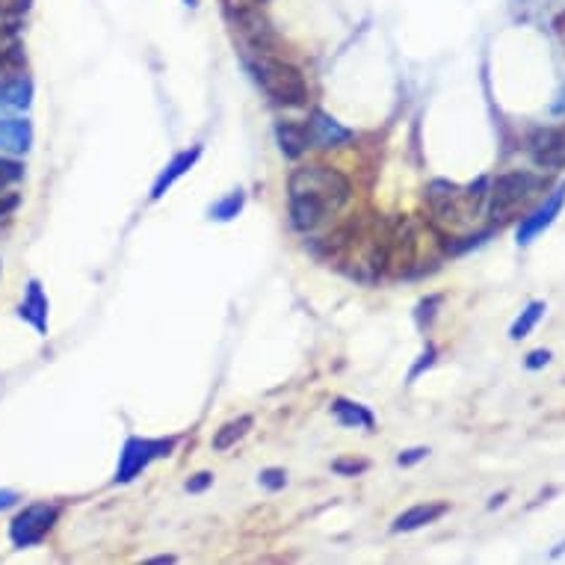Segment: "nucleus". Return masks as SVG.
I'll list each match as a JSON object with an SVG mask.
<instances>
[{
	"label": "nucleus",
	"instance_id": "obj_1",
	"mask_svg": "<svg viewBox=\"0 0 565 565\" xmlns=\"http://www.w3.org/2000/svg\"><path fill=\"white\" fill-rule=\"evenodd\" d=\"M350 178L323 163H308L290 172V223L297 232H315L350 202Z\"/></svg>",
	"mask_w": 565,
	"mask_h": 565
},
{
	"label": "nucleus",
	"instance_id": "obj_2",
	"mask_svg": "<svg viewBox=\"0 0 565 565\" xmlns=\"http://www.w3.org/2000/svg\"><path fill=\"white\" fill-rule=\"evenodd\" d=\"M429 207H433V216L438 223L447 225H465L477 220L482 211V204L489 199V181L480 178L468 186L450 184V181H433L429 184Z\"/></svg>",
	"mask_w": 565,
	"mask_h": 565
},
{
	"label": "nucleus",
	"instance_id": "obj_3",
	"mask_svg": "<svg viewBox=\"0 0 565 565\" xmlns=\"http://www.w3.org/2000/svg\"><path fill=\"white\" fill-rule=\"evenodd\" d=\"M252 72L260 89L269 95V102H276L278 107H302L308 102V84L297 65L258 54V60L252 63Z\"/></svg>",
	"mask_w": 565,
	"mask_h": 565
},
{
	"label": "nucleus",
	"instance_id": "obj_4",
	"mask_svg": "<svg viewBox=\"0 0 565 565\" xmlns=\"http://www.w3.org/2000/svg\"><path fill=\"white\" fill-rule=\"evenodd\" d=\"M542 186H545V178L533 175V172H507V175L494 178V184L489 186L486 211L494 223H507Z\"/></svg>",
	"mask_w": 565,
	"mask_h": 565
},
{
	"label": "nucleus",
	"instance_id": "obj_5",
	"mask_svg": "<svg viewBox=\"0 0 565 565\" xmlns=\"http://www.w3.org/2000/svg\"><path fill=\"white\" fill-rule=\"evenodd\" d=\"M175 450V438H139L130 436L119 454V468H116V482L137 480L139 473L149 471L151 462L167 459Z\"/></svg>",
	"mask_w": 565,
	"mask_h": 565
},
{
	"label": "nucleus",
	"instance_id": "obj_6",
	"mask_svg": "<svg viewBox=\"0 0 565 565\" xmlns=\"http://www.w3.org/2000/svg\"><path fill=\"white\" fill-rule=\"evenodd\" d=\"M60 519V507L56 503H30L28 510L19 512L10 524V539L15 547H33L45 542V536L54 530Z\"/></svg>",
	"mask_w": 565,
	"mask_h": 565
},
{
	"label": "nucleus",
	"instance_id": "obj_7",
	"mask_svg": "<svg viewBox=\"0 0 565 565\" xmlns=\"http://www.w3.org/2000/svg\"><path fill=\"white\" fill-rule=\"evenodd\" d=\"M563 204H565V184H559L554 190V193L547 195L545 202L539 204L533 214L521 220V225H519V246H530V243L536 241L539 234H545V228H551L556 216L563 214Z\"/></svg>",
	"mask_w": 565,
	"mask_h": 565
},
{
	"label": "nucleus",
	"instance_id": "obj_8",
	"mask_svg": "<svg viewBox=\"0 0 565 565\" xmlns=\"http://www.w3.org/2000/svg\"><path fill=\"white\" fill-rule=\"evenodd\" d=\"M530 158L539 169H565V125L536 130L530 139Z\"/></svg>",
	"mask_w": 565,
	"mask_h": 565
},
{
	"label": "nucleus",
	"instance_id": "obj_9",
	"mask_svg": "<svg viewBox=\"0 0 565 565\" xmlns=\"http://www.w3.org/2000/svg\"><path fill=\"white\" fill-rule=\"evenodd\" d=\"M308 134V146L311 149H338L343 142H350L352 130L343 128L341 121H334L329 113L315 110L311 113V119L306 125Z\"/></svg>",
	"mask_w": 565,
	"mask_h": 565
},
{
	"label": "nucleus",
	"instance_id": "obj_10",
	"mask_svg": "<svg viewBox=\"0 0 565 565\" xmlns=\"http://www.w3.org/2000/svg\"><path fill=\"white\" fill-rule=\"evenodd\" d=\"M199 158H202V146H193V149L181 151V154H175V158L169 160L167 167H163V172L158 175V181H154V186H151V199H154V202L163 199L167 190H172V184H175L178 178H184L186 172L199 163Z\"/></svg>",
	"mask_w": 565,
	"mask_h": 565
},
{
	"label": "nucleus",
	"instance_id": "obj_11",
	"mask_svg": "<svg viewBox=\"0 0 565 565\" xmlns=\"http://www.w3.org/2000/svg\"><path fill=\"white\" fill-rule=\"evenodd\" d=\"M447 510H450L447 503H417L412 510L399 512L394 524H391V530L394 533H415V530L427 527V524H436Z\"/></svg>",
	"mask_w": 565,
	"mask_h": 565
},
{
	"label": "nucleus",
	"instance_id": "obj_12",
	"mask_svg": "<svg viewBox=\"0 0 565 565\" xmlns=\"http://www.w3.org/2000/svg\"><path fill=\"white\" fill-rule=\"evenodd\" d=\"M33 142V128L28 119H0V151L24 154Z\"/></svg>",
	"mask_w": 565,
	"mask_h": 565
},
{
	"label": "nucleus",
	"instance_id": "obj_13",
	"mask_svg": "<svg viewBox=\"0 0 565 565\" xmlns=\"http://www.w3.org/2000/svg\"><path fill=\"white\" fill-rule=\"evenodd\" d=\"M276 137H278V149L281 154L290 160L302 158L311 146H308V134H306V125H294V121H281L276 128Z\"/></svg>",
	"mask_w": 565,
	"mask_h": 565
},
{
	"label": "nucleus",
	"instance_id": "obj_14",
	"mask_svg": "<svg viewBox=\"0 0 565 565\" xmlns=\"http://www.w3.org/2000/svg\"><path fill=\"white\" fill-rule=\"evenodd\" d=\"M255 427V417L252 415H241L234 417V420H228V424H223V427L216 429L214 433V450L216 454H225V450H232L237 441H243V438L249 436V429Z\"/></svg>",
	"mask_w": 565,
	"mask_h": 565
},
{
	"label": "nucleus",
	"instance_id": "obj_15",
	"mask_svg": "<svg viewBox=\"0 0 565 565\" xmlns=\"http://www.w3.org/2000/svg\"><path fill=\"white\" fill-rule=\"evenodd\" d=\"M19 315L24 317L28 323H33L36 332H45L47 329V299L45 294H42V288H39V281H30L28 297L21 302Z\"/></svg>",
	"mask_w": 565,
	"mask_h": 565
},
{
	"label": "nucleus",
	"instance_id": "obj_16",
	"mask_svg": "<svg viewBox=\"0 0 565 565\" xmlns=\"http://www.w3.org/2000/svg\"><path fill=\"white\" fill-rule=\"evenodd\" d=\"M332 412H334V417H338V424H341V427H355V429L376 427V420H373L371 412H367L364 406H359V403H350V399H343V397L334 399Z\"/></svg>",
	"mask_w": 565,
	"mask_h": 565
},
{
	"label": "nucleus",
	"instance_id": "obj_17",
	"mask_svg": "<svg viewBox=\"0 0 565 565\" xmlns=\"http://www.w3.org/2000/svg\"><path fill=\"white\" fill-rule=\"evenodd\" d=\"M30 93H33V89H30L28 77L0 81V107H28Z\"/></svg>",
	"mask_w": 565,
	"mask_h": 565
},
{
	"label": "nucleus",
	"instance_id": "obj_18",
	"mask_svg": "<svg viewBox=\"0 0 565 565\" xmlns=\"http://www.w3.org/2000/svg\"><path fill=\"white\" fill-rule=\"evenodd\" d=\"M545 302H530L524 311H521L519 317H515V323L510 326V338L512 341H521V338H527L533 329H536V323L545 317Z\"/></svg>",
	"mask_w": 565,
	"mask_h": 565
},
{
	"label": "nucleus",
	"instance_id": "obj_19",
	"mask_svg": "<svg viewBox=\"0 0 565 565\" xmlns=\"http://www.w3.org/2000/svg\"><path fill=\"white\" fill-rule=\"evenodd\" d=\"M241 207H243V193L241 190H237V193H232V195H225L223 202H216L214 207H211V216H214V220H234V216L241 214Z\"/></svg>",
	"mask_w": 565,
	"mask_h": 565
},
{
	"label": "nucleus",
	"instance_id": "obj_20",
	"mask_svg": "<svg viewBox=\"0 0 565 565\" xmlns=\"http://www.w3.org/2000/svg\"><path fill=\"white\" fill-rule=\"evenodd\" d=\"M24 10H28V0H0V30L15 28V21Z\"/></svg>",
	"mask_w": 565,
	"mask_h": 565
},
{
	"label": "nucleus",
	"instance_id": "obj_21",
	"mask_svg": "<svg viewBox=\"0 0 565 565\" xmlns=\"http://www.w3.org/2000/svg\"><path fill=\"white\" fill-rule=\"evenodd\" d=\"M21 178H24V169H21V163L0 158V195H3V190H7V186L19 184Z\"/></svg>",
	"mask_w": 565,
	"mask_h": 565
},
{
	"label": "nucleus",
	"instance_id": "obj_22",
	"mask_svg": "<svg viewBox=\"0 0 565 565\" xmlns=\"http://www.w3.org/2000/svg\"><path fill=\"white\" fill-rule=\"evenodd\" d=\"M371 468V465L364 462V459H338V462L332 465L334 473H341V477H359V473H364Z\"/></svg>",
	"mask_w": 565,
	"mask_h": 565
},
{
	"label": "nucleus",
	"instance_id": "obj_23",
	"mask_svg": "<svg viewBox=\"0 0 565 565\" xmlns=\"http://www.w3.org/2000/svg\"><path fill=\"white\" fill-rule=\"evenodd\" d=\"M288 482L285 471H278V468H267V471H260V486H267V489H281Z\"/></svg>",
	"mask_w": 565,
	"mask_h": 565
},
{
	"label": "nucleus",
	"instance_id": "obj_24",
	"mask_svg": "<svg viewBox=\"0 0 565 565\" xmlns=\"http://www.w3.org/2000/svg\"><path fill=\"white\" fill-rule=\"evenodd\" d=\"M547 362H551V352H547V350H533L527 355V362H524V364H527V371H539V367H545Z\"/></svg>",
	"mask_w": 565,
	"mask_h": 565
},
{
	"label": "nucleus",
	"instance_id": "obj_25",
	"mask_svg": "<svg viewBox=\"0 0 565 565\" xmlns=\"http://www.w3.org/2000/svg\"><path fill=\"white\" fill-rule=\"evenodd\" d=\"M429 450L427 447H415V450H406V454H399V459L397 462L403 465V468H406V465H415V462H420V459H424V456H427Z\"/></svg>",
	"mask_w": 565,
	"mask_h": 565
},
{
	"label": "nucleus",
	"instance_id": "obj_26",
	"mask_svg": "<svg viewBox=\"0 0 565 565\" xmlns=\"http://www.w3.org/2000/svg\"><path fill=\"white\" fill-rule=\"evenodd\" d=\"M211 482H214V477H211V473H195L193 480L186 482V491H204L207 486H211Z\"/></svg>",
	"mask_w": 565,
	"mask_h": 565
},
{
	"label": "nucleus",
	"instance_id": "obj_27",
	"mask_svg": "<svg viewBox=\"0 0 565 565\" xmlns=\"http://www.w3.org/2000/svg\"><path fill=\"white\" fill-rule=\"evenodd\" d=\"M19 501V494H15V491H10V489H0V512L3 510H10L12 503Z\"/></svg>",
	"mask_w": 565,
	"mask_h": 565
},
{
	"label": "nucleus",
	"instance_id": "obj_28",
	"mask_svg": "<svg viewBox=\"0 0 565 565\" xmlns=\"http://www.w3.org/2000/svg\"><path fill=\"white\" fill-rule=\"evenodd\" d=\"M551 113H554V116H565V84L559 86V93H556V102L551 104Z\"/></svg>",
	"mask_w": 565,
	"mask_h": 565
},
{
	"label": "nucleus",
	"instance_id": "obj_29",
	"mask_svg": "<svg viewBox=\"0 0 565 565\" xmlns=\"http://www.w3.org/2000/svg\"><path fill=\"white\" fill-rule=\"evenodd\" d=\"M246 3H267V0H246Z\"/></svg>",
	"mask_w": 565,
	"mask_h": 565
}]
</instances>
